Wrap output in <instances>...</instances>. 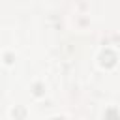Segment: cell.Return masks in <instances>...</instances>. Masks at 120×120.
<instances>
[{
    "instance_id": "obj_3",
    "label": "cell",
    "mask_w": 120,
    "mask_h": 120,
    "mask_svg": "<svg viewBox=\"0 0 120 120\" xmlns=\"http://www.w3.org/2000/svg\"><path fill=\"white\" fill-rule=\"evenodd\" d=\"M11 114H13L15 120H22L24 114H26V111H24V107H15V109L11 111Z\"/></svg>"
},
{
    "instance_id": "obj_6",
    "label": "cell",
    "mask_w": 120,
    "mask_h": 120,
    "mask_svg": "<svg viewBox=\"0 0 120 120\" xmlns=\"http://www.w3.org/2000/svg\"><path fill=\"white\" fill-rule=\"evenodd\" d=\"M52 120H66V118H62V116H54Z\"/></svg>"
},
{
    "instance_id": "obj_5",
    "label": "cell",
    "mask_w": 120,
    "mask_h": 120,
    "mask_svg": "<svg viewBox=\"0 0 120 120\" xmlns=\"http://www.w3.org/2000/svg\"><path fill=\"white\" fill-rule=\"evenodd\" d=\"M4 60H6L8 64H11V62H13V54H11V52H6V54H4Z\"/></svg>"
},
{
    "instance_id": "obj_1",
    "label": "cell",
    "mask_w": 120,
    "mask_h": 120,
    "mask_svg": "<svg viewBox=\"0 0 120 120\" xmlns=\"http://www.w3.org/2000/svg\"><path fill=\"white\" fill-rule=\"evenodd\" d=\"M99 60H101V64H103L105 68H112V66L116 64V54H114L111 49H105V51L101 52Z\"/></svg>"
},
{
    "instance_id": "obj_2",
    "label": "cell",
    "mask_w": 120,
    "mask_h": 120,
    "mask_svg": "<svg viewBox=\"0 0 120 120\" xmlns=\"http://www.w3.org/2000/svg\"><path fill=\"white\" fill-rule=\"evenodd\" d=\"M105 120H120V112L114 107H109L105 111Z\"/></svg>"
},
{
    "instance_id": "obj_4",
    "label": "cell",
    "mask_w": 120,
    "mask_h": 120,
    "mask_svg": "<svg viewBox=\"0 0 120 120\" xmlns=\"http://www.w3.org/2000/svg\"><path fill=\"white\" fill-rule=\"evenodd\" d=\"M43 92H45L43 84H41V82H36V84H34V94H36V96H43Z\"/></svg>"
}]
</instances>
